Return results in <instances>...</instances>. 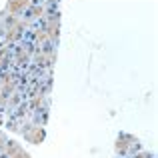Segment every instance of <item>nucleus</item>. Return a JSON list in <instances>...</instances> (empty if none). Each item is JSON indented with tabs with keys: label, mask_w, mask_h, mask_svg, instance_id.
<instances>
[{
	"label": "nucleus",
	"mask_w": 158,
	"mask_h": 158,
	"mask_svg": "<svg viewBox=\"0 0 158 158\" xmlns=\"http://www.w3.org/2000/svg\"><path fill=\"white\" fill-rule=\"evenodd\" d=\"M132 144H136V138H132V136H126V134H122V136L118 138V142H116V150H118L120 154H126L128 146H132Z\"/></svg>",
	"instance_id": "1"
},
{
	"label": "nucleus",
	"mask_w": 158,
	"mask_h": 158,
	"mask_svg": "<svg viewBox=\"0 0 158 158\" xmlns=\"http://www.w3.org/2000/svg\"><path fill=\"white\" fill-rule=\"evenodd\" d=\"M20 32H22V24L18 20H12L8 24V30H6V40H14L16 36H20Z\"/></svg>",
	"instance_id": "2"
},
{
	"label": "nucleus",
	"mask_w": 158,
	"mask_h": 158,
	"mask_svg": "<svg viewBox=\"0 0 158 158\" xmlns=\"http://www.w3.org/2000/svg\"><path fill=\"white\" fill-rule=\"evenodd\" d=\"M28 2H30V0H8V12L18 14V12H22L24 8L28 6Z\"/></svg>",
	"instance_id": "3"
},
{
	"label": "nucleus",
	"mask_w": 158,
	"mask_h": 158,
	"mask_svg": "<svg viewBox=\"0 0 158 158\" xmlns=\"http://www.w3.org/2000/svg\"><path fill=\"white\" fill-rule=\"evenodd\" d=\"M8 154H10V158H30L16 142H8Z\"/></svg>",
	"instance_id": "4"
},
{
	"label": "nucleus",
	"mask_w": 158,
	"mask_h": 158,
	"mask_svg": "<svg viewBox=\"0 0 158 158\" xmlns=\"http://www.w3.org/2000/svg\"><path fill=\"white\" fill-rule=\"evenodd\" d=\"M42 136H44V132L42 130H40V128H38V130H26V138L28 140H30V142H40V140H42Z\"/></svg>",
	"instance_id": "5"
},
{
	"label": "nucleus",
	"mask_w": 158,
	"mask_h": 158,
	"mask_svg": "<svg viewBox=\"0 0 158 158\" xmlns=\"http://www.w3.org/2000/svg\"><path fill=\"white\" fill-rule=\"evenodd\" d=\"M48 36L56 40V36H58V16H54L50 20V24H48Z\"/></svg>",
	"instance_id": "6"
},
{
	"label": "nucleus",
	"mask_w": 158,
	"mask_h": 158,
	"mask_svg": "<svg viewBox=\"0 0 158 158\" xmlns=\"http://www.w3.org/2000/svg\"><path fill=\"white\" fill-rule=\"evenodd\" d=\"M138 158H148V156H146V154H140V156H138Z\"/></svg>",
	"instance_id": "7"
}]
</instances>
